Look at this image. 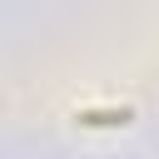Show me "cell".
Masks as SVG:
<instances>
[{
    "mask_svg": "<svg viewBox=\"0 0 159 159\" xmlns=\"http://www.w3.org/2000/svg\"><path fill=\"white\" fill-rule=\"evenodd\" d=\"M75 119H80V124H89V129H94V124H129V119H134V109H80Z\"/></svg>",
    "mask_w": 159,
    "mask_h": 159,
    "instance_id": "1",
    "label": "cell"
}]
</instances>
